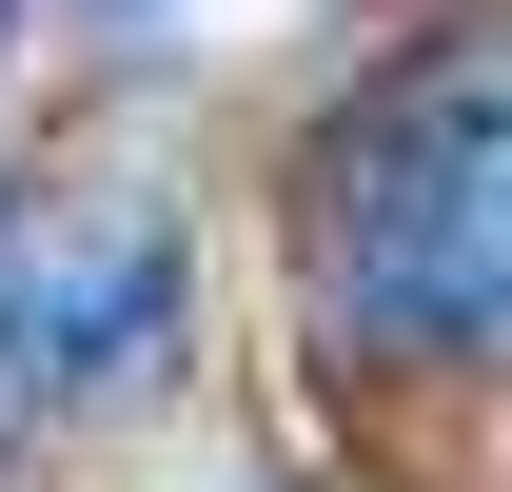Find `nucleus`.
Instances as JSON below:
<instances>
[{"mask_svg":"<svg viewBox=\"0 0 512 492\" xmlns=\"http://www.w3.org/2000/svg\"><path fill=\"white\" fill-rule=\"evenodd\" d=\"M296 276L375 374H512V40H414L316 119Z\"/></svg>","mask_w":512,"mask_h":492,"instance_id":"1","label":"nucleus"},{"mask_svg":"<svg viewBox=\"0 0 512 492\" xmlns=\"http://www.w3.org/2000/svg\"><path fill=\"white\" fill-rule=\"evenodd\" d=\"M197 355V217L119 158L0 178V414H138Z\"/></svg>","mask_w":512,"mask_h":492,"instance_id":"2","label":"nucleus"},{"mask_svg":"<svg viewBox=\"0 0 512 492\" xmlns=\"http://www.w3.org/2000/svg\"><path fill=\"white\" fill-rule=\"evenodd\" d=\"M0 20H20V0H0Z\"/></svg>","mask_w":512,"mask_h":492,"instance_id":"3","label":"nucleus"}]
</instances>
